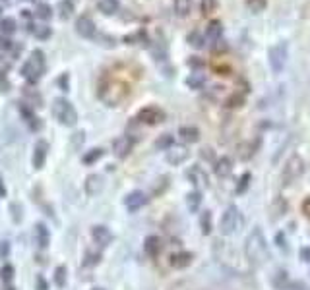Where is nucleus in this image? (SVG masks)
<instances>
[{
    "label": "nucleus",
    "instance_id": "nucleus-7",
    "mask_svg": "<svg viewBox=\"0 0 310 290\" xmlns=\"http://www.w3.org/2000/svg\"><path fill=\"white\" fill-rule=\"evenodd\" d=\"M287 56H289V52H287V43H277V45H274V47L270 48L268 60H270V66H272V70H274L276 74H279V72L285 68Z\"/></svg>",
    "mask_w": 310,
    "mask_h": 290
},
{
    "label": "nucleus",
    "instance_id": "nucleus-21",
    "mask_svg": "<svg viewBox=\"0 0 310 290\" xmlns=\"http://www.w3.org/2000/svg\"><path fill=\"white\" fill-rule=\"evenodd\" d=\"M121 8V2L119 0H99L97 2V10L105 16H115Z\"/></svg>",
    "mask_w": 310,
    "mask_h": 290
},
{
    "label": "nucleus",
    "instance_id": "nucleus-3",
    "mask_svg": "<svg viewBox=\"0 0 310 290\" xmlns=\"http://www.w3.org/2000/svg\"><path fill=\"white\" fill-rule=\"evenodd\" d=\"M52 114H54V118L62 126H68V128L76 126V122H78V111H76V107L68 99H64V97L54 99V103H52Z\"/></svg>",
    "mask_w": 310,
    "mask_h": 290
},
{
    "label": "nucleus",
    "instance_id": "nucleus-44",
    "mask_svg": "<svg viewBox=\"0 0 310 290\" xmlns=\"http://www.w3.org/2000/svg\"><path fill=\"white\" fill-rule=\"evenodd\" d=\"M47 289H49L47 281H45L43 277H39V279H37V290H47Z\"/></svg>",
    "mask_w": 310,
    "mask_h": 290
},
{
    "label": "nucleus",
    "instance_id": "nucleus-48",
    "mask_svg": "<svg viewBox=\"0 0 310 290\" xmlns=\"http://www.w3.org/2000/svg\"><path fill=\"white\" fill-rule=\"evenodd\" d=\"M276 242H277V246H283V248H285V244H283V234H276Z\"/></svg>",
    "mask_w": 310,
    "mask_h": 290
},
{
    "label": "nucleus",
    "instance_id": "nucleus-40",
    "mask_svg": "<svg viewBox=\"0 0 310 290\" xmlns=\"http://www.w3.org/2000/svg\"><path fill=\"white\" fill-rule=\"evenodd\" d=\"M8 70H10V60L0 54V76H4Z\"/></svg>",
    "mask_w": 310,
    "mask_h": 290
},
{
    "label": "nucleus",
    "instance_id": "nucleus-37",
    "mask_svg": "<svg viewBox=\"0 0 310 290\" xmlns=\"http://www.w3.org/2000/svg\"><path fill=\"white\" fill-rule=\"evenodd\" d=\"M248 184H250V174L246 172V174H242V178H241V184L237 186V192H239V193H242V192L246 190V186H248Z\"/></svg>",
    "mask_w": 310,
    "mask_h": 290
},
{
    "label": "nucleus",
    "instance_id": "nucleus-50",
    "mask_svg": "<svg viewBox=\"0 0 310 290\" xmlns=\"http://www.w3.org/2000/svg\"><path fill=\"white\" fill-rule=\"evenodd\" d=\"M91 290H105V289H91Z\"/></svg>",
    "mask_w": 310,
    "mask_h": 290
},
{
    "label": "nucleus",
    "instance_id": "nucleus-33",
    "mask_svg": "<svg viewBox=\"0 0 310 290\" xmlns=\"http://www.w3.org/2000/svg\"><path fill=\"white\" fill-rule=\"evenodd\" d=\"M172 136L171 134H163V136H159L157 138V142H155V147L157 149H161V151H167L169 147H172Z\"/></svg>",
    "mask_w": 310,
    "mask_h": 290
},
{
    "label": "nucleus",
    "instance_id": "nucleus-10",
    "mask_svg": "<svg viewBox=\"0 0 310 290\" xmlns=\"http://www.w3.org/2000/svg\"><path fill=\"white\" fill-rule=\"evenodd\" d=\"M146 203H148V195H146L144 192H140V190L128 193L126 199H124V205L128 207V211H138V209H142Z\"/></svg>",
    "mask_w": 310,
    "mask_h": 290
},
{
    "label": "nucleus",
    "instance_id": "nucleus-27",
    "mask_svg": "<svg viewBox=\"0 0 310 290\" xmlns=\"http://www.w3.org/2000/svg\"><path fill=\"white\" fill-rule=\"evenodd\" d=\"M72 14H74V2L62 0V2L58 4V17H60L62 21H66V19L72 17Z\"/></svg>",
    "mask_w": 310,
    "mask_h": 290
},
{
    "label": "nucleus",
    "instance_id": "nucleus-39",
    "mask_svg": "<svg viewBox=\"0 0 310 290\" xmlns=\"http://www.w3.org/2000/svg\"><path fill=\"white\" fill-rule=\"evenodd\" d=\"M215 8V0H202V14H209Z\"/></svg>",
    "mask_w": 310,
    "mask_h": 290
},
{
    "label": "nucleus",
    "instance_id": "nucleus-46",
    "mask_svg": "<svg viewBox=\"0 0 310 290\" xmlns=\"http://www.w3.org/2000/svg\"><path fill=\"white\" fill-rule=\"evenodd\" d=\"M21 17H23V19H27V21H29V19H31V17H33V16H31V12H29V10H21Z\"/></svg>",
    "mask_w": 310,
    "mask_h": 290
},
{
    "label": "nucleus",
    "instance_id": "nucleus-49",
    "mask_svg": "<svg viewBox=\"0 0 310 290\" xmlns=\"http://www.w3.org/2000/svg\"><path fill=\"white\" fill-rule=\"evenodd\" d=\"M6 195V188L2 186V180H0V197H4Z\"/></svg>",
    "mask_w": 310,
    "mask_h": 290
},
{
    "label": "nucleus",
    "instance_id": "nucleus-16",
    "mask_svg": "<svg viewBox=\"0 0 310 290\" xmlns=\"http://www.w3.org/2000/svg\"><path fill=\"white\" fill-rule=\"evenodd\" d=\"M213 170H215L217 176L225 178V176H229L231 170H233V161H231L229 157H219V159L215 161V164H213Z\"/></svg>",
    "mask_w": 310,
    "mask_h": 290
},
{
    "label": "nucleus",
    "instance_id": "nucleus-19",
    "mask_svg": "<svg viewBox=\"0 0 310 290\" xmlns=\"http://www.w3.org/2000/svg\"><path fill=\"white\" fill-rule=\"evenodd\" d=\"M178 136H180V140L184 144H196L200 140V130L194 128V126H182L178 130Z\"/></svg>",
    "mask_w": 310,
    "mask_h": 290
},
{
    "label": "nucleus",
    "instance_id": "nucleus-2",
    "mask_svg": "<svg viewBox=\"0 0 310 290\" xmlns=\"http://www.w3.org/2000/svg\"><path fill=\"white\" fill-rule=\"evenodd\" d=\"M45 74V54L41 48H33L31 54L27 56L25 64L21 66V76L29 83H37Z\"/></svg>",
    "mask_w": 310,
    "mask_h": 290
},
{
    "label": "nucleus",
    "instance_id": "nucleus-26",
    "mask_svg": "<svg viewBox=\"0 0 310 290\" xmlns=\"http://www.w3.org/2000/svg\"><path fill=\"white\" fill-rule=\"evenodd\" d=\"M17 31V23L14 17H0V33L2 35H14Z\"/></svg>",
    "mask_w": 310,
    "mask_h": 290
},
{
    "label": "nucleus",
    "instance_id": "nucleus-18",
    "mask_svg": "<svg viewBox=\"0 0 310 290\" xmlns=\"http://www.w3.org/2000/svg\"><path fill=\"white\" fill-rule=\"evenodd\" d=\"M169 263H171L174 269H184V267H188V265L192 263V254H188V252L172 254V256L169 258Z\"/></svg>",
    "mask_w": 310,
    "mask_h": 290
},
{
    "label": "nucleus",
    "instance_id": "nucleus-25",
    "mask_svg": "<svg viewBox=\"0 0 310 290\" xmlns=\"http://www.w3.org/2000/svg\"><path fill=\"white\" fill-rule=\"evenodd\" d=\"M204 83H206V76H204L200 70H198V72H192V74L186 78V85H188L190 89H202Z\"/></svg>",
    "mask_w": 310,
    "mask_h": 290
},
{
    "label": "nucleus",
    "instance_id": "nucleus-47",
    "mask_svg": "<svg viewBox=\"0 0 310 290\" xmlns=\"http://www.w3.org/2000/svg\"><path fill=\"white\" fill-rule=\"evenodd\" d=\"M66 80H68V76L64 74V76H62V80H60V85H62V89H64V91H68V85H66Z\"/></svg>",
    "mask_w": 310,
    "mask_h": 290
},
{
    "label": "nucleus",
    "instance_id": "nucleus-8",
    "mask_svg": "<svg viewBox=\"0 0 310 290\" xmlns=\"http://www.w3.org/2000/svg\"><path fill=\"white\" fill-rule=\"evenodd\" d=\"M74 29H76V33H78L82 39H93V37H95V33H97L95 21H93L87 14H82V16H78V17H76Z\"/></svg>",
    "mask_w": 310,
    "mask_h": 290
},
{
    "label": "nucleus",
    "instance_id": "nucleus-20",
    "mask_svg": "<svg viewBox=\"0 0 310 290\" xmlns=\"http://www.w3.org/2000/svg\"><path fill=\"white\" fill-rule=\"evenodd\" d=\"M35 238H37L39 248H49V244H51V232H49V228L45 225L39 223L35 226Z\"/></svg>",
    "mask_w": 310,
    "mask_h": 290
},
{
    "label": "nucleus",
    "instance_id": "nucleus-29",
    "mask_svg": "<svg viewBox=\"0 0 310 290\" xmlns=\"http://www.w3.org/2000/svg\"><path fill=\"white\" fill-rule=\"evenodd\" d=\"M146 252L155 258V256H159V252H161V240L157 238V236H150L148 240H146Z\"/></svg>",
    "mask_w": 310,
    "mask_h": 290
},
{
    "label": "nucleus",
    "instance_id": "nucleus-15",
    "mask_svg": "<svg viewBox=\"0 0 310 290\" xmlns=\"http://www.w3.org/2000/svg\"><path fill=\"white\" fill-rule=\"evenodd\" d=\"M206 37L211 41V43H215V41H219L221 37H223V23L219 21V19H211L209 23H207V29H206Z\"/></svg>",
    "mask_w": 310,
    "mask_h": 290
},
{
    "label": "nucleus",
    "instance_id": "nucleus-43",
    "mask_svg": "<svg viewBox=\"0 0 310 290\" xmlns=\"http://www.w3.org/2000/svg\"><path fill=\"white\" fill-rule=\"evenodd\" d=\"M301 259H303L305 263H310V246L301 248Z\"/></svg>",
    "mask_w": 310,
    "mask_h": 290
},
{
    "label": "nucleus",
    "instance_id": "nucleus-9",
    "mask_svg": "<svg viewBox=\"0 0 310 290\" xmlns=\"http://www.w3.org/2000/svg\"><path fill=\"white\" fill-rule=\"evenodd\" d=\"M134 149V138L132 136H119L115 142H113V151L119 159H126Z\"/></svg>",
    "mask_w": 310,
    "mask_h": 290
},
{
    "label": "nucleus",
    "instance_id": "nucleus-22",
    "mask_svg": "<svg viewBox=\"0 0 310 290\" xmlns=\"http://www.w3.org/2000/svg\"><path fill=\"white\" fill-rule=\"evenodd\" d=\"M52 16H54V10H52L51 4H47V2H39L37 4V8H35V17L37 19L49 21V19H52Z\"/></svg>",
    "mask_w": 310,
    "mask_h": 290
},
{
    "label": "nucleus",
    "instance_id": "nucleus-5",
    "mask_svg": "<svg viewBox=\"0 0 310 290\" xmlns=\"http://www.w3.org/2000/svg\"><path fill=\"white\" fill-rule=\"evenodd\" d=\"M239 226H241V213H239V209H237L235 205H229V207L225 209L223 217H221L219 230H221V234L229 236V234L237 232V230H239Z\"/></svg>",
    "mask_w": 310,
    "mask_h": 290
},
{
    "label": "nucleus",
    "instance_id": "nucleus-30",
    "mask_svg": "<svg viewBox=\"0 0 310 290\" xmlns=\"http://www.w3.org/2000/svg\"><path fill=\"white\" fill-rule=\"evenodd\" d=\"M200 203H202V193H200V192H190V193L186 195V205H188V209H190L192 213L198 211Z\"/></svg>",
    "mask_w": 310,
    "mask_h": 290
},
{
    "label": "nucleus",
    "instance_id": "nucleus-31",
    "mask_svg": "<svg viewBox=\"0 0 310 290\" xmlns=\"http://www.w3.org/2000/svg\"><path fill=\"white\" fill-rule=\"evenodd\" d=\"M33 35H35V39H39V41H47L51 35H52V29L49 27V25H37V27H33V31H31Z\"/></svg>",
    "mask_w": 310,
    "mask_h": 290
},
{
    "label": "nucleus",
    "instance_id": "nucleus-6",
    "mask_svg": "<svg viewBox=\"0 0 310 290\" xmlns=\"http://www.w3.org/2000/svg\"><path fill=\"white\" fill-rule=\"evenodd\" d=\"M303 172H305V161H303V157H301V155H293V157L285 162V166H283V172H281L283 184L295 182L297 178L303 176Z\"/></svg>",
    "mask_w": 310,
    "mask_h": 290
},
{
    "label": "nucleus",
    "instance_id": "nucleus-23",
    "mask_svg": "<svg viewBox=\"0 0 310 290\" xmlns=\"http://www.w3.org/2000/svg\"><path fill=\"white\" fill-rule=\"evenodd\" d=\"M186 43H188L192 48H204V47H206V35H204L202 31L194 29V31H190V33L186 35Z\"/></svg>",
    "mask_w": 310,
    "mask_h": 290
},
{
    "label": "nucleus",
    "instance_id": "nucleus-38",
    "mask_svg": "<svg viewBox=\"0 0 310 290\" xmlns=\"http://www.w3.org/2000/svg\"><path fill=\"white\" fill-rule=\"evenodd\" d=\"M188 66L190 68H204V60L200 56H190L188 58Z\"/></svg>",
    "mask_w": 310,
    "mask_h": 290
},
{
    "label": "nucleus",
    "instance_id": "nucleus-12",
    "mask_svg": "<svg viewBox=\"0 0 310 290\" xmlns=\"http://www.w3.org/2000/svg\"><path fill=\"white\" fill-rule=\"evenodd\" d=\"M47 153H49V144L45 140L37 142L35 144V149H33V168H43L45 161H47Z\"/></svg>",
    "mask_w": 310,
    "mask_h": 290
},
{
    "label": "nucleus",
    "instance_id": "nucleus-35",
    "mask_svg": "<svg viewBox=\"0 0 310 290\" xmlns=\"http://www.w3.org/2000/svg\"><path fill=\"white\" fill-rule=\"evenodd\" d=\"M54 283H56V287H64L66 285V267L64 265L56 267V271H54Z\"/></svg>",
    "mask_w": 310,
    "mask_h": 290
},
{
    "label": "nucleus",
    "instance_id": "nucleus-14",
    "mask_svg": "<svg viewBox=\"0 0 310 290\" xmlns=\"http://www.w3.org/2000/svg\"><path fill=\"white\" fill-rule=\"evenodd\" d=\"M188 149L186 147H169L167 149V161L171 162V164H180V162H184L186 159H188Z\"/></svg>",
    "mask_w": 310,
    "mask_h": 290
},
{
    "label": "nucleus",
    "instance_id": "nucleus-17",
    "mask_svg": "<svg viewBox=\"0 0 310 290\" xmlns=\"http://www.w3.org/2000/svg\"><path fill=\"white\" fill-rule=\"evenodd\" d=\"M186 176H188V180H190L192 184H196V186H202V188L207 186V174H206L200 166H192V168L186 172Z\"/></svg>",
    "mask_w": 310,
    "mask_h": 290
},
{
    "label": "nucleus",
    "instance_id": "nucleus-24",
    "mask_svg": "<svg viewBox=\"0 0 310 290\" xmlns=\"http://www.w3.org/2000/svg\"><path fill=\"white\" fill-rule=\"evenodd\" d=\"M172 8H174V14L178 17H188L192 12V0H174Z\"/></svg>",
    "mask_w": 310,
    "mask_h": 290
},
{
    "label": "nucleus",
    "instance_id": "nucleus-4",
    "mask_svg": "<svg viewBox=\"0 0 310 290\" xmlns=\"http://www.w3.org/2000/svg\"><path fill=\"white\" fill-rule=\"evenodd\" d=\"M165 120V111L157 105H146L138 111L136 114V122L140 124H146V126H155V124H161Z\"/></svg>",
    "mask_w": 310,
    "mask_h": 290
},
{
    "label": "nucleus",
    "instance_id": "nucleus-42",
    "mask_svg": "<svg viewBox=\"0 0 310 290\" xmlns=\"http://www.w3.org/2000/svg\"><path fill=\"white\" fill-rule=\"evenodd\" d=\"M10 48H12V41L8 37L0 35V50H10Z\"/></svg>",
    "mask_w": 310,
    "mask_h": 290
},
{
    "label": "nucleus",
    "instance_id": "nucleus-52",
    "mask_svg": "<svg viewBox=\"0 0 310 290\" xmlns=\"http://www.w3.org/2000/svg\"><path fill=\"white\" fill-rule=\"evenodd\" d=\"M29 2H33V0H29Z\"/></svg>",
    "mask_w": 310,
    "mask_h": 290
},
{
    "label": "nucleus",
    "instance_id": "nucleus-45",
    "mask_svg": "<svg viewBox=\"0 0 310 290\" xmlns=\"http://www.w3.org/2000/svg\"><path fill=\"white\" fill-rule=\"evenodd\" d=\"M12 207L16 209V213H14V221H19V203H12Z\"/></svg>",
    "mask_w": 310,
    "mask_h": 290
},
{
    "label": "nucleus",
    "instance_id": "nucleus-13",
    "mask_svg": "<svg viewBox=\"0 0 310 290\" xmlns=\"http://www.w3.org/2000/svg\"><path fill=\"white\" fill-rule=\"evenodd\" d=\"M103 176L101 174H89L87 178H86V193L87 195H99L101 193V190H103Z\"/></svg>",
    "mask_w": 310,
    "mask_h": 290
},
{
    "label": "nucleus",
    "instance_id": "nucleus-34",
    "mask_svg": "<svg viewBox=\"0 0 310 290\" xmlns=\"http://www.w3.org/2000/svg\"><path fill=\"white\" fill-rule=\"evenodd\" d=\"M200 225H202L204 234H209V232H211V213H209V211H204V213H202Z\"/></svg>",
    "mask_w": 310,
    "mask_h": 290
},
{
    "label": "nucleus",
    "instance_id": "nucleus-28",
    "mask_svg": "<svg viewBox=\"0 0 310 290\" xmlns=\"http://www.w3.org/2000/svg\"><path fill=\"white\" fill-rule=\"evenodd\" d=\"M105 155V149H101V147H95V149H91V151H87L84 157H82V162L84 164H93L97 159H101Z\"/></svg>",
    "mask_w": 310,
    "mask_h": 290
},
{
    "label": "nucleus",
    "instance_id": "nucleus-51",
    "mask_svg": "<svg viewBox=\"0 0 310 290\" xmlns=\"http://www.w3.org/2000/svg\"><path fill=\"white\" fill-rule=\"evenodd\" d=\"M0 17H2V8H0Z\"/></svg>",
    "mask_w": 310,
    "mask_h": 290
},
{
    "label": "nucleus",
    "instance_id": "nucleus-41",
    "mask_svg": "<svg viewBox=\"0 0 310 290\" xmlns=\"http://www.w3.org/2000/svg\"><path fill=\"white\" fill-rule=\"evenodd\" d=\"M242 101H244V99H242L241 95H235V97H231V99L227 101V107H241Z\"/></svg>",
    "mask_w": 310,
    "mask_h": 290
},
{
    "label": "nucleus",
    "instance_id": "nucleus-32",
    "mask_svg": "<svg viewBox=\"0 0 310 290\" xmlns=\"http://www.w3.org/2000/svg\"><path fill=\"white\" fill-rule=\"evenodd\" d=\"M268 6V0H246V8L252 12V14H260L264 12Z\"/></svg>",
    "mask_w": 310,
    "mask_h": 290
},
{
    "label": "nucleus",
    "instance_id": "nucleus-11",
    "mask_svg": "<svg viewBox=\"0 0 310 290\" xmlns=\"http://www.w3.org/2000/svg\"><path fill=\"white\" fill-rule=\"evenodd\" d=\"M91 238H93V242L99 244V246H109V244L113 242L115 236H113V232H111L107 226L97 225V226L91 228Z\"/></svg>",
    "mask_w": 310,
    "mask_h": 290
},
{
    "label": "nucleus",
    "instance_id": "nucleus-36",
    "mask_svg": "<svg viewBox=\"0 0 310 290\" xmlns=\"http://www.w3.org/2000/svg\"><path fill=\"white\" fill-rule=\"evenodd\" d=\"M0 275H2V281H4V283H10V281H12V277H14V269H12V265H4V267H2V271H0Z\"/></svg>",
    "mask_w": 310,
    "mask_h": 290
},
{
    "label": "nucleus",
    "instance_id": "nucleus-1",
    "mask_svg": "<svg viewBox=\"0 0 310 290\" xmlns=\"http://www.w3.org/2000/svg\"><path fill=\"white\" fill-rule=\"evenodd\" d=\"M244 252H246V258L252 265H264L272 259V252H270V246L266 242V236L264 232L254 226L250 230V234L246 236V244H244Z\"/></svg>",
    "mask_w": 310,
    "mask_h": 290
}]
</instances>
